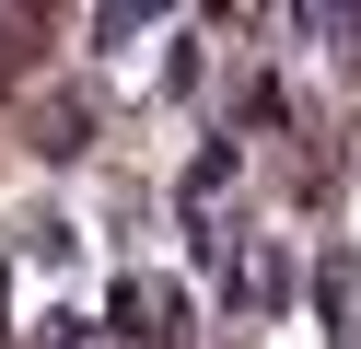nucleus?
<instances>
[{
  "instance_id": "nucleus-1",
  "label": "nucleus",
  "mask_w": 361,
  "mask_h": 349,
  "mask_svg": "<svg viewBox=\"0 0 361 349\" xmlns=\"http://www.w3.org/2000/svg\"><path fill=\"white\" fill-rule=\"evenodd\" d=\"M338 349H361V338H338Z\"/></svg>"
}]
</instances>
